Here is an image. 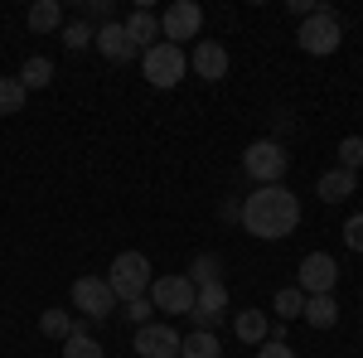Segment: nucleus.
I'll return each mask as SVG.
<instances>
[{"mask_svg": "<svg viewBox=\"0 0 363 358\" xmlns=\"http://www.w3.org/2000/svg\"><path fill=\"white\" fill-rule=\"evenodd\" d=\"M238 223L247 228L252 237H262V242H281L301 223V198L286 189V184H257L242 198V218Z\"/></svg>", "mask_w": 363, "mask_h": 358, "instance_id": "obj_1", "label": "nucleus"}, {"mask_svg": "<svg viewBox=\"0 0 363 358\" xmlns=\"http://www.w3.org/2000/svg\"><path fill=\"white\" fill-rule=\"evenodd\" d=\"M150 281H155V272H150V257L145 252H116L112 272H107V286H112V296L121 305L150 296Z\"/></svg>", "mask_w": 363, "mask_h": 358, "instance_id": "obj_2", "label": "nucleus"}, {"mask_svg": "<svg viewBox=\"0 0 363 358\" xmlns=\"http://www.w3.org/2000/svg\"><path fill=\"white\" fill-rule=\"evenodd\" d=\"M140 68H145V83H150V87L169 92V87L184 83V73H189V54L160 39L155 49H145V54H140Z\"/></svg>", "mask_w": 363, "mask_h": 358, "instance_id": "obj_3", "label": "nucleus"}, {"mask_svg": "<svg viewBox=\"0 0 363 358\" xmlns=\"http://www.w3.org/2000/svg\"><path fill=\"white\" fill-rule=\"evenodd\" d=\"M296 44H301L310 58L335 54L339 44H344V25H339V15L330 10V5H320L310 20H301V34H296Z\"/></svg>", "mask_w": 363, "mask_h": 358, "instance_id": "obj_4", "label": "nucleus"}, {"mask_svg": "<svg viewBox=\"0 0 363 358\" xmlns=\"http://www.w3.org/2000/svg\"><path fill=\"white\" fill-rule=\"evenodd\" d=\"M286 169H291V155H286L281 140H252L242 150V174L257 179V184H281Z\"/></svg>", "mask_w": 363, "mask_h": 358, "instance_id": "obj_5", "label": "nucleus"}, {"mask_svg": "<svg viewBox=\"0 0 363 358\" xmlns=\"http://www.w3.org/2000/svg\"><path fill=\"white\" fill-rule=\"evenodd\" d=\"M199 29H203V5H194V0H174L160 15V39L174 44V49H184L189 39H199Z\"/></svg>", "mask_w": 363, "mask_h": 358, "instance_id": "obj_6", "label": "nucleus"}, {"mask_svg": "<svg viewBox=\"0 0 363 358\" xmlns=\"http://www.w3.org/2000/svg\"><path fill=\"white\" fill-rule=\"evenodd\" d=\"M194 281H189V276H155V281H150V305H155V310H165V315H189V310H194Z\"/></svg>", "mask_w": 363, "mask_h": 358, "instance_id": "obj_7", "label": "nucleus"}, {"mask_svg": "<svg viewBox=\"0 0 363 358\" xmlns=\"http://www.w3.org/2000/svg\"><path fill=\"white\" fill-rule=\"evenodd\" d=\"M73 305L83 310L87 320H107L116 310V296H112V286H107V276H78L73 281Z\"/></svg>", "mask_w": 363, "mask_h": 358, "instance_id": "obj_8", "label": "nucleus"}, {"mask_svg": "<svg viewBox=\"0 0 363 358\" xmlns=\"http://www.w3.org/2000/svg\"><path fill=\"white\" fill-rule=\"evenodd\" d=\"M339 262L330 252H306L301 257V296H335Z\"/></svg>", "mask_w": 363, "mask_h": 358, "instance_id": "obj_9", "label": "nucleus"}, {"mask_svg": "<svg viewBox=\"0 0 363 358\" xmlns=\"http://www.w3.org/2000/svg\"><path fill=\"white\" fill-rule=\"evenodd\" d=\"M228 315V286L223 281H208V286H199L194 296V310H189V320H194V330H218Z\"/></svg>", "mask_w": 363, "mask_h": 358, "instance_id": "obj_10", "label": "nucleus"}, {"mask_svg": "<svg viewBox=\"0 0 363 358\" xmlns=\"http://www.w3.org/2000/svg\"><path fill=\"white\" fill-rule=\"evenodd\" d=\"M179 339L184 334H174L169 325H140L136 330V354L140 358H179Z\"/></svg>", "mask_w": 363, "mask_h": 358, "instance_id": "obj_11", "label": "nucleus"}, {"mask_svg": "<svg viewBox=\"0 0 363 358\" xmlns=\"http://www.w3.org/2000/svg\"><path fill=\"white\" fill-rule=\"evenodd\" d=\"M92 49L102 58H112V63H131V58L140 54L136 44H131V34H126V25L121 20H112V25H102L97 34H92Z\"/></svg>", "mask_w": 363, "mask_h": 358, "instance_id": "obj_12", "label": "nucleus"}, {"mask_svg": "<svg viewBox=\"0 0 363 358\" xmlns=\"http://www.w3.org/2000/svg\"><path fill=\"white\" fill-rule=\"evenodd\" d=\"M189 63H194V78H203V83H223L228 78V49L218 39H199Z\"/></svg>", "mask_w": 363, "mask_h": 358, "instance_id": "obj_13", "label": "nucleus"}, {"mask_svg": "<svg viewBox=\"0 0 363 358\" xmlns=\"http://www.w3.org/2000/svg\"><path fill=\"white\" fill-rule=\"evenodd\" d=\"M121 25H126V34H131V44H136L140 54H145V49H155L160 20H155V10H150V5H136V10H131V15H126Z\"/></svg>", "mask_w": 363, "mask_h": 358, "instance_id": "obj_14", "label": "nucleus"}, {"mask_svg": "<svg viewBox=\"0 0 363 358\" xmlns=\"http://www.w3.org/2000/svg\"><path fill=\"white\" fill-rule=\"evenodd\" d=\"M233 334H238L242 344H257V349H262V344L272 339V320H267V310H238V315H233Z\"/></svg>", "mask_w": 363, "mask_h": 358, "instance_id": "obj_15", "label": "nucleus"}, {"mask_svg": "<svg viewBox=\"0 0 363 358\" xmlns=\"http://www.w3.org/2000/svg\"><path fill=\"white\" fill-rule=\"evenodd\" d=\"M315 194H320L325 203H344L349 194H359V174H354V169H325L320 184H315Z\"/></svg>", "mask_w": 363, "mask_h": 358, "instance_id": "obj_16", "label": "nucleus"}, {"mask_svg": "<svg viewBox=\"0 0 363 358\" xmlns=\"http://www.w3.org/2000/svg\"><path fill=\"white\" fill-rule=\"evenodd\" d=\"M301 320H310V330H335L339 325V301L335 296H306Z\"/></svg>", "mask_w": 363, "mask_h": 358, "instance_id": "obj_17", "label": "nucleus"}, {"mask_svg": "<svg viewBox=\"0 0 363 358\" xmlns=\"http://www.w3.org/2000/svg\"><path fill=\"white\" fill-rule=\"evenodd\" d=\"M179 358H223V344L213 330H189L179 339Z\"/></svg>", "mask_w": 363, "mask_h": 358, "instance_id": "obj_18", "label": "nucleus"}, {"mask_svg": "<svg viewBox=\"0 0 363 358\" xmlns=\"http://www.w3.org/2000/svg\"><path fill=\"white\" fill-rule=\"evenodd\" d=\"M25 20H29L34 34H54V29H63V5H58V0H34Z\"/></svg>", "mask_w": 363, "mask_h": 358, "instance_id": "obj_19", "label": "nucleus"}, {"mask_svg": "<svg viewBox=\"0 0 363 358\" xmlns=\"http://www.w3.org/2000/svg\"><path fill=\"white\" fill-rule=\"evenodd\" d=\"M63 358H107V354H102V344L87 334V325H78V330L63 339Z\"/></svg>", "mask_w": 363, "mask_h": 358, "instance_id": "obj_20", "label": "nucleus"}, {"mask_svg": "<svg viewBox=\"0 0 363 358\" xmlns=\"http://www.w3.org/2000/svg\"><path fill=\"white\" fill-rule=\"evenodd\" d=\"M73 330H78V320H73L68 310H44V315H39V334H44V339H58V344H63Z\"/></svg>", "mask_w": 363, "mask_h": 358, "instance_id": "obj_21", "label": "nucleus"}, {"mask_svg": "<svg viewBox=\"0 0 363 358\" xmlns=\"http://www.w3.org/2000/svg\"><path fill=\"white\" fill-rule=\"evenodd\" d=\"M54 83V63H49V58L44 54H34V58H25V68H20V87H49Z\"/></svg>", "mask_w": 363, "mask_h": 358, "instance_id": "obj_22", "label": "nucleus"}, {"mask_svg": "<svg viewBox=\"0 0 363 358\" xmlns=\"http://www.w3.org/2000/svg\"><path fill=\"white\" fill-rule=\"evenodd\" d=\"M272 310H277V320H301V310H306V296H301V286H286V291H277Z\"/></svg>", "mask_w": 363, "mask_h": 358, "instance_id": "obj_23", "label": "nucleus"}, {"mask_svg": "<svg viewBox=\"0 0 363 358\" xmlns=\"http://www.w3.org/2000/svg\"><path fill=\"white\" fill-rule=\"evenodd\" d=\"M25 87L20 78H0V116H15V111H25Z\"/></svg>", "mask_w": 363, "mask_h": 358, "instance_id": "obj_24", "label": "nucleus"}, {"mask_svg": "<svg viewBox=\"0 0 363 358\" xmlns=\"http://www.w3.org/2000/svg\"><path fill=\"white\" fill-rule=\"evenodd\" d=\"M58 34H63V49L83 54V49H92V34H97V29H92V25H83V20H73V25H63Z\"/></svg>", "mask_w": 363, "mask_h": 358, "instance_id": "obj_25", "label": "nucleus"}, {"mask_svg": "<svg viewBox=\"0 0 363 358\" xmlns=\"http://www.w3.org/2000/svg\"><path fill=\"white\" fill-rule=\"evenodd\" d=\"M218 267H223V262H218L213 252H199L194 267H189V281H194V291H199V286H208V281H218Z\"/></svg>", "mask_w": 363, "mask_h": 358, "instance_id": "obj_26", "label": "nucleus"}, {"mask_svg": "<svg viewBox=\"0 0 363 358\" xmlns=\"http://www.w3.org/2000/svg\"><path fill=\"white\" fill-rule=\"evenodd\" d=\"M359 165H363V136H344L339 140V169L359 174Z\"/></svg>", "mask_w": 363, "mask_h": 358, "instance_id": "obj_27", "label": "nucleus"}, {"mask_svg": "<svg viewBox=\"0 0 363 358\" xmlns=\"http://www.w3.org/2000/svg\"><path fill=\"white\" fill-rule=\"evenodd\" d=\"M121 315H126V320H131V325H150V315H155V305H150V296H140V301H126V310H121Z\"/></svg>", "mask_w": 363, "mask_h": 358, "instance_id": "obj_28", "label": "nucleus"}, {"mask_svg": "<svg viewBox=\"0 0 363 358\" xmlns=\"http://www.w3.org/2000/svg\"><path fill=\"white\" fill-rule=\"evenodd\" d=\"M344 242H349V252H363V213L344 223Z\"/></svg>", "mask_w": 363, "mask_h": 358, "instance_id": "obj_29", "label": "nucleus"}, {"mask_svg": "<svg viewBox=\"0 0 363 358\" xmlns=\"http://www.w3.org/2000/svg\"><path fill=\"white\" fill-rule=\"evenodd\" d=\"M257 358H296V354H291L286 344H277V339H267V344L257 349Z\"/></svg>", "mask_w": 363, "mask_h": 358, "instance_id": "obj_30", "label": "nucleus"}, {"mask_svg": "<svg viewBox=\"0 0 363 358\" xmlns=\"http://www.w3.org/2000/svg\"><path fill=\"white\" fill-rule=\"evenodd\" d=\"M87 15L102 20V25H112V5H107V0H87Z\"/></svg>", "mask_w": 363, "mask_h": 358, "instance_id": "obj_31", "label": "nucleus"}, {"mask_svg": "<svg viewBox=\"0 0 363 358\" xmlns=\"http://www.w3.org/2000/svg\"><path fill=\"white\" fill-rule=\"evenodd\" d=\"M320 10V0H291V15H301V20H310Z\"/></svg>", "mask_w": 363, "mask_h": 358, "instance_id": "obj_32", "label": "nucleus"}]
</instances>
